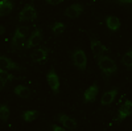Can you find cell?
<instances>
[{"label": "cell", "instance_id": "ba28073f", "mask_svg": "<svg viewBox=\"0 0 132 131\" xmlns=\"http://www.w3.org/2000/svg\"><path fill=\"white\" fill-rule=\"evenodd\" d=\"M98 91H99V86L98 83H93L91 86H89L86 89L85 94H83V102L85 103H91L95 101V98L98 95Z\"/></svg>", "mask_w": 132, "mask_h": 131}, {"label": "cell", "instance_id": "9c48e42d", "mask_svg": "<svg viewBox=\"0 0 132 131\" xmlns=\"http://www.w3.org/2000/svg\"><path fill=\"white\" fill-rule=\"evenodd\" d=\"M91 50H93V54H94L95 58L103 56V54H106L108 52V49L103 45V44L94 37H91Z\"/></svg>", "mask_w": 132, "mask_h": 131}, {"label": "cell", "instance_id": "6da1fadb", "mask_svg": "<svg viewBox=\"0 0 132 131\" xmlns=\"http://www.w3.org/2000/svg\"><path fill=\"white\" fill-rule=\"evenodd\" d=\"M98 66L99 69H101L103 72L104 75H112L118 72V66H116V62L111 58L106 56V54H103V56L98 57Z\"/></svg>", "mask_w": 132, "mask_h": 131}, {"label": "cell", "instance_id": "e0dca14e", "mask_svg": "<svg viewBox=\"0 0 132 131\" xmlns=\"http://www.w3.org/2000/svg\"><path fill=\"white\" fill-rule=\"evenodd\" d=\"M28 32H29V28H28V27H17V28H16V30H15L13 37H15V38H17L19 41H23V40H25V38H27Z\"/></svg>", "mask_w": 132, "mask_h": 131}, {"label": "cell", "instance_id": "5bb4252c", "mask_svg": "<svg viewBox=\"0 0 132 131\" xmlns=\"http://www.w3.org/2000/svg\"><path fill=\"white\" fill-rule=\"evenodd\" d=\"M13 0H0V17L7 16L13 9Z\"/></svg>", "mask_w": 132, "mask_h": 131}, {"label": "cell", "instance_id": "d4e9b609", "mask_svg": "<svg viewBox=\"0 0 132 131\" xmlns=\"http://www.w3.org/2000/svg\"><path fill=\"white\" fill-rule=\"evenodd\" d=\"M5 85H7V81H5V80H3L2 77H0V90H2V89H4V87H5Z\"/></svg>", "mask_w": 132, "mask_h": 131}, {"label": "cell", "instance_id": "4fadbf2b", "mask_svg": "<svg viewBox=\"0 0 132 131\" xmlns=\"http://www.w3.org/2000/svg\"><path fill=\"white\" fill-rule=\"evenodd\" d=\"M0 68L7 69V70H21V68L16 62H13L11 58L5 56H0Z\"/></svg>", "mask_w": 132, "mask_h": 131}, {"label": "cell", "instance_id": "5b68a950", "mask_svg": "<svg viewBox=\"0 0 132 131\" xmlns=\"http://www.w3.org/2000/svg\"><path fill=\"white\" fill-rule=\"evenodd\" d=\"M46 81L50 86V89L54 94H58L60 93V78L56 73L54 69H50L48 73H46Z\"/></svg>", "mask_w": 132, "mask_h": 131}, {"label": "cell", "instance_id": "ffe728a7", "mask_svg": "<svg viewBox=\"0 0 132 131\" xmlns=\"http://www.w3.org/2000/svg\"><path fill=\"white\" fill-rule=\"evenodd\" d=\"M11 115V111H9V107L7 105H0V121H8V118Z\"/></svg>", "mask_w": 132, "mask_h": 131}, {"label": "cell", "instance_id": "484cf974", "mask_svg": "<svg viewBox=\"0 0 132 131\" xmlns=\"http://www.w3.org/2000/svg\"><path fill=\"white\" fill-rule=\"evenodd\" d=\"M118 2L123 4H132V0H118Z\"/></svg>", "mask_w": 132, "mask_h": 131}, {"label": "cell", "instance_id": "7c38bea8", "mask_svg": "<svg viewBox=\"0 0 132 131\" xmlns=\"http://www.w3.org/2000/svg\"><path fill=\"white\" fill-rule=\"evenodd\" d=\"M118 93H119V89H118V87H114V89L106 91V93L102 95V98H101V105H102V106H108V105H111V103L115 101V98H116Z\"/></svg>", "mask_w": 132, "mask_h": 131}, {"label": "cell", "instance_id": "8992f818", "mask_svg": "<svg viewBox=\"0 0 132 131\" xmlns=\"http://www.w3.org/2000/svg\"><path fill=\"white\" fill-rule=\"evenodd\" d=\"M56 119L66 130H75L78 127V123H77L75 119L69 117V115H66V114H58V115H56Z\"/></svg>", "mask_w": 132, "mask_h": 131}, {"label": "cell", "instance_id": "8fae6325", "mask_svg": "<svg viewBox=\"0 0 132 131\" xmlns=\"http://www.w3.org/2000/svg\"><path fill=\"white\" fill-rule=\"evenodd\" d=\"M48 53H49L48 48H37L30 53V58L33 62H42L48 58Z\"/></svg>", "mask_w": 132, "mask_h": 131}, {"label": "cell", "instance_id": "7a4b0ae2", "mask_svg": "<svg viewBox=\"0 0 132 131\" xmlns=\"http://www.w3.org/2000/svg\"><path fill=\"white\" fill-rule=\"evenodd\" d=\"M71 61H73V65L81 72H85L86 70V66H87V56L86 53L83 52V49L81 48H77L71 52Z\"/></svg>", "mask_w": 132, "mask_h": 131}, {"label": "cell", "instance_id": "7402d4cb", "mask_svg": "<svg viewBox=\"0 0 132 131\" xmlns=\"http://www.w3.org/2000/svg\"><path fill=\"white\" fill-rule=\"evenodd\" d=\"M0 77H2L3 80H5L7 82H9V81H12V80H13V74H12V73H9L7 69L0 68Z\"/></svg>", "mask_w": 132, "mask_h": 131}, {"label": "cell", "instance_id": "d6986e66", "mask_svg": "<svg viewBox=\"0 0 132 131\" xmlns=\"http://www.w3.org/2000/svg\"><path fill=\"white\" fill-rule=\"evenodd\" d=\"M37 117H38V111H36V110H27L23 114V119L25 122H33Z\"/></svg>", "mask_w": 132, "mask_h": 131}, {"label": "cell", "instance_id": "3957f363", "mask_svg": "<svg viewBox=\"0 0 132 131\" xmlns=\"http://www.w3.org/2000/svg\"><path fill=\"white\" fill-rule=\"evenodd\" d=\"M37 19V11L35 5L27 4L19 13V21H35Z\"/></svg>", "mask_w": 132, "mask_h": 131}, {"label": "cell", "instance_id": "603a6c76", "mask_svg": "<svg viewBox=\"0 0 132 131\" xmlns=\"http://www.w3.org/2000/svg\"><path fill=\"white\" fill-rule=\"evenodd\" d=\"M45 2L48 4H50V5H58V4H61L63 2V0H45Z\"/></svg>", "mask_w": 132, "mask_h": 131}, {"label": "cell", "instance_id": "44dd1931", "mask_svg": "<svg viewBox=\"0 0 132 131\" xmlns=\"http://www.w3.org/2000/svg\"><path fill=\"white\" fill-rule=\"evenodd\" d=\"M63 30H65V24L61 23V21H57V23H54L52 25V32L54 35H61L63 33Z\"/></svg>", "mask_w": 132, "mask_h": 131}, {"label": "cell", "instance_id": "30bf717a", "mask_svg": "<svg viewBox=\"0 0 132 131\" xmlns=\"http://www.w3.org/2000/svg\"><path fill=\"white\" fill-rule=\"evenodd\" d=\"M131 114H132V101H126L122 106L119 107L116 121H124V119L127 117H129Z\"/></svg>", "mask_w": 132, "mask_h": 131}, {"label": "cell", "instance_id": "2e32d148", "mask_svg": "<svg viewBox=\"0 0 132 131\" xmlns=\"http://www.w3.org/2000/svg\"><path fill=\"white\" fill-rule=\"evenodd\" d=\"M106 25L108 27V29L115 32L120 28V20L116 16H107L106 17Z\"/></svg>", "mask_w": 132, "mask_h": 131}, {"label": "cell", "instance_id": "cb8c5ba5", "mask_svg": "<svg viewBox=\"0 0 132 131\" xmlns=\"http://www.w3.org/2000/svg\"><path fill=\"white\" fill-rule=\"evenodd\" d=\"M50 128H52L53 131H63V130H66L65 127H61V126H56V125H52V126H50Z\"/></svg>", "mask_w": 132, "mask_h": 131}, {"label": "cell", "instance_id": "9a60e30c", "mask_svg": "<svg viewBox=\"0 0 132 131\" xmlns=\"http://www.w3.org/2000/svg\"><path fill=\"white\" fill-rule=\"evenodd\" d=\"M15 94L20 98H24V99H28V98L30 97V89L28 86H24V85H17L15 87Z\"/></svg>", "mask_w": 132, "mask_h": 131}, {"label": "cell", "instance_id": "277c9868", "mask_svg": "<svg viewBox=\"0 0 132 131\" xmlns=\"http://www.w3.org/2000/svg\"><path fill=\"white\" fill-rule=\"evenodd\" d=\"M42 42V32L40 28L35 29L32 32V35L27 38V41L24 42V48L25 49H30V48H35L37 45H40V44Z\"/></svg>", "mask_w": 132, "mask_h": 131}, {"label": "cell", "instance_id": "ac0fdd59", "mask_svg": "<svg viewBox=\"0 0 132 131\" xmlns=\"http://www.w3.org/2000/svg\"><path fill=\"white\" fill-rule=\"evenodd\" d=\"M122 64L127 69H131L132 70V49H129L128 52H126L122 57Z\"/></svg>", "mask_w": 132, "mask_h": 131}, {"label": "cell", "instance_id": "52a82bcc", "mask_svg": "<svg viewBox=\"0 0 132 131\" xmlns=\"http://www.w3.org/2000/svg\"><path fill=\"white\" fill-rule=\"evenodd\" d=\"M82 12H83V5L79 3H75V4H71L70 7L66 8L63 11V15L69 19H77L82 15Z\"/></svg>", "mask_w": 132, "mask_h": 131}, {"label": "cell", "instance_id": "4316f807", "mask_svg": "<svg viewBox=\"0 0 132 131\" xmlns=\"http://www.w3.org/2000/svg\"><path fill=\"white\" fill-rule=\"evenodd\" d=\"M4 32H5V28H4L3 25H0V36H2V35L4 33Z\"/></svg>", "mask_w": 132, "mask_h": 131}]
</instances>
